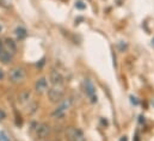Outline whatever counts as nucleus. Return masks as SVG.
Returning <instances> with one entry per match:
<instances>
[{
	"label": "nucleus",
	"mask_w": 154,
	"mask_h": 141,
	"mask_svg": "<svg viewBox=\"0 0 154 141\" xmlns=\"http://www.w3.org/2000/svg\"><path fill=\"white\" fill-rule=\"evenodd\" d=\"M9 78L12 84H20L27 79V70L23 67H14L10 70Z\"/></svg>",
	"instance_id": "nucleus-1"
},
{
	"label": "nucleus",
	"mask_w": 154,
	"mask_h": 141,
	"mask_svg": "<svg viewBox=\"0 0 154 141\" xmlns=\"http://www.w3.org/2000/svg\"><path fill=\"white\" fill-rule=\"evenodd\" d=\"M66 137L68 141H86L84 133L74 127H68L66 129Z\"/></svg>",
	"instance_id": "nucleus-2"
},
{
	"label": "nucleus",
	"mask_w": 154,
	"mask_h": 141,
	"mask_svg": "<svg viewBox=\"0 0 154 141\" xmlns=\"http://www.w3.org/2000/svg\"><path fill=\"white\" fill-rule=\"evenodd\" d=\"M71 104H72V101L71 99H67L62 102L53 112H52V117H54V119H62V117L66 115V112H67V110L71 108Z\"/></svg>",
	"instance_id": "nucleus-3"
},
{
	"label": "nucleus",
	"mask_w": 154,
	"mask_h": 141,
	"mask_svg": "<svg viewBox=\"0 0 154 141\" xmlns=\"http://www.w3.org/2000/svg\"><path fill=\"white\" fill-rule=\"evenodd\" d=\"M48 99L52 102V103H61L62 99H63V96L64 93L62 90L57 88V87H53V88H49L48 90Z\"/></svg>",
	"instance_id": "nucleus-4"
},
{
	"label": "nucleus",
	"mask_w": 154,
	"mask_h": 141,
	"mask_svg": "<svg viewBox=\"0 0 154 141\" xmlns=\"http://www.w3.org/2000/svg\"><path fill=\"white\" fill-rule=\"evenodd\" d=\"M84 86H85V92H86L87 97L90 98L91 103H96L97 102V96H96V87H95L93 83L90 79H85Z\"/></svg>",
	"instance_id": "nucleus-5"
},
{
	"label": "nucleus",
	"mask_w": 154,
	"mask_h": 141,
	"mask_svg": "<svg viewBox=\"0 0 154 141\" xmlns=\"http://www.w3.org/2000/svg\"><path fill=\"white\" fill-rule=\"evenodd\" d=\"M50 132H52V128H50V126H49L48 123H41V124H38L37 128H36V135H37V137H39V139L47 137V136L50 134Z\"/></svg>",
	"instance_id": "nucleus-6"
},
{
	"label": "nucleus",
	"mask_w": 154,
	"mask_h": 141,
	"mask_svg": "<svg viewBox=\"0 0 154 141\" xmlns=\"http://www.w3.org/2000/svg\"><path fill=\"white\" fill-rule=\"evenodd\" d=\"M49 80H50V83L54 86H60V85L63 84V77H62V74L60 72H57V70H55V69H53L52 72H50Z\"/></svg>",
	"instance_id": "nucleus-7"
},
{
	"label": "nucleus",
	"mask_w": 154,
	"mask_h": 141,
	"mask_svg": "<svg viewBox=\"0 0 154 141\" xmlns=\"http://www.w3.org/2000/svg\"><path fill=\"white\" fill-rule=\"evenodd\" d=\"M4 48H5V50L7 53H10L12 55V54H16V52H17V44H16V42L13 40L6 38L5 43H4Z\"/></svg>",
	"instance_id": "nucleus-8"
},
{
	"label": "nucleus",
	"mask_w": 154,
	"mask_h": 141,
	"mask_svg": "<svg viewBox=\"0 0 154 141\" xmlns=\"http://www.w3.org/2000/svg\"><path fill=\"white\" fill-rule=\"evenodd\" d=\"M11 60H12V55L5 50L4 44L0 43V61H1L3 63H5V65H7V63L11 62Z\"/></svg>",
	"instance_id": "nucleus-9"
},
{
	"label": "nucleus",
	"mask_w": 154,
	"mask_h": 141,
	"mask_svg": "<svg viewBox=\"0 0 154 141\" xmlns=\"http://www.w3.org/2000/svg\"><path fill=\"white\" fill-rule=\"evenodd\" d=\"M35 88L37 92L42 93V92H46L47 88H48V80L46 78H39L36 84H35Z\"/></svg>",
	"instance_id": "nucleus-10"
},
{
	"label": "nucleus",
	"mask_w": 154,
	"mask_h": 141,
	"mask_svg": "<svg viewBox=\"0 0 154 141\" xmlns=\"http://www.w3.org/2000/svg\"><path fill=\"white\" fill-rule=\"evenodd\" d=\"M30 98H31V93H30V91H28V90L21 91V92L19 93V96H18V101H19V103H21V104L28 103V102L30 101Z\"/></svg>",
	"instance_id": "nucleus-11"
},
{
	"label": "nucleus",
	"mask_w": 154,
	"mask_h": 141,
	"mask_svg": "<svg viewBox=\"0 0 154 141\" xmlns=\"http://www.w3.org/2000/svg\"><path fill=\"white\" fill-rule=\"evenodd\" d=\"M27 30L24 28H17L16 29V36L19 38V40H24L27 37Z\"/></svg>",
	"instance_id": "nucleus-12"
},
{
	"label": "nucleus",
	"mask_w": 154,
	"mask_h": 141,
	"mask_svg": "<svg viewBox=\"0 0 154 141\" xmlns=\"http://www.w3.org/2000/svg\"><path fill=\"white\" fill-rule=\"evenodd\" d=\"M0 140H1V141H10V139L7 137L5 132H0Z\"/></svg>",
	"instance_id": "nucleus-13"
},
{
	"label": "nucleus",
	"mask_w": 154,
	"mask_h": 141,
	"mask_svg": "<svg viewBox=\"0 0 154 141\" xmlns=\"http://www.w3.org/2000/svg\"><path fill=\"white\" fill-rule=\"evenodd\" d=\"M75 7L79 9V10H84V9L86 7V5H85L82 1H77V3H75Z\"/></svg>",
	"instance_id": "nucleus-14"
},
{
	"label": "nucleus",
	"mask_w": 154,
	"mask_h": 141,
	"mask_svg": "<svg viewBox=\"0 0 154 141\" xmlns=\"http://www.w3.org/2000/svg\"><path fill=\"white\" fill-rule=\"evenodd\" d=\"M5 77V73H4V70L3 69H0V80H3Z\"/></svg>",
	"instance_id": "nucleus-15"
},
{
	"label": "nucleus",
	"mask_w": 154,
	"mask_h": 141,
	"mask_svg": "<svg viewBox=\"0 0 154 141\" xmlns=\"http://www.w3.org/2000/svg\"><path fill=\"white\" fill-rule=\"evenodd\" d=\"M130 99H131V102H133V103H134V104H136V105H138V104H139V102H138V101H135V99H136V98H134V97H130Z\"/></svg>",
	"instance_id": "nucleus-16"
},
{
	"label": "nucleus",
	"mask_w": 154,
	"mask_h": 141,
	"mask_svg": "<svg viewBox=\"0 0 154 141\" xmlns=\"http://www.w3.org/2000/svg\"><path fill=\"white\" fill-rule=\"evenodd\" d=\"M134 141H140V137H139V134H138V133L135 134V139H134Z\"/></svg>",
	"instance_id": "nucleus-17"
},
{
	"label": "nucleus",
	"mask_w": 154,
	"mask_h": 141,
	"mask_svg": "<svg viewBox=\"0 0 154 141\" xmlns=\"http://www.w3.org/2000/svg\"><path fill=\"white\" fill-rule=\"evenodd\" d=\"M120 48H121V50H123V42L120 43ZM124 48H127V45H124Z\"/></svg>",
	"instance_id": "nucleus-18"
},
{
	"label": "nucleus",
	"mask_w": 154,
	"mask_h": 141,
	"mask_svg": "<svg viewBox=\"0 0 154 141\" xmlns=\"http://www.w3.org/2000/svg\"><path fill=\"white\" fill-rule=\"evenodd\" d=\"M120 141H128V137H127V136H122Z\"/></svg>",
	"instance_id": "nucleus-19"
},
{
	"label": "nucleus",
	"mask_w": 154,
	"mask_h": 141,
	"mask_svg": "<svg viewBox=\"0 0 154 141\" xmlns=\"http://www.w3.org/2000/svg\"><path fill=\"white\" fill-rule=\"evenodd\" d=\"M152 45H153V47H154V38H153V40H152Z\"/></svg>",
	"instance_id": "nucleus-20"
},
{
	"label": "nucleus",
	"mask_w": 154,
	"mask_h": 141,
	"mask_svg": "<svg viewBox=\"0 0 154 141\" xmlns=\"http://www.w3.org/2000/svg\"><path fill=\"white\" fill-rule=\"evenodd\" d=\"M0 30H1V28H0Z\"/></svg>",
	"instance_id": "nucleus-21"
}]
</instances>
